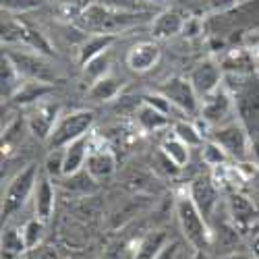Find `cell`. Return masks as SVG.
Segmentation results:
<instances>
[{"mask_svg": "<svg viewBox=\"0 0 259 259\" xmlns=\"http://www.w3.org/2000/svg\"><path fill=\"white\" fill-rule=\"evenodd\" d=\"M143 19H145L143 13H128L100 3H88L83 7L81 15L77 17V23L83 29H90L96 33H116L135 23H141Z\"/></svg>", "mask_w": 259, "mask_h": 259, "instance_id": "6da1fadb", "label": "cell"}, {"mask_svg": "<svg viewBox=\"0 0 259 259\" xmlns=\"http://www.w3.org/2000/svg\"><path fill=\"white\" fill-rule=\"evenodd\" d=\"M175 211H177L181 232L193 249L197 253H203L213 247V230L209 228V222L203 218V213L197 209V205L193 203L189 191L179 195Z\"/></svg>", "mask_w": 259, "mask_h": 259, "instance_id": "7a4b0ae2", "label": "cell"}, {"mask_svg": "<svg viewBox=\"0 0 259 259\" xmlns=\"http://www.w3.org/2000/svg\"><path fill=\"white\" fill-rule=\"evenodd\" d=\"M3 44L33 50V52H39L48 58L56 56L52 44L48 41V37L41 33V29H37L35 25L27 23L23 19H17V17L3 19Z\"/></svg>", "mask_w": 259, "mask_h": 259, "instance_id": "3957f363", "label": "cell"}, {"mask_svg": "<svg viewBox=\"0 0 259 259\" xmlns=\"http://www.w3.org/2000/svg\"><path fill=\"white\" fill-rule=\"evenodd\" d=\"M94 122H96V114L92 110H83V108L81 110H73L69 114H62L46 143L50 145V149H64L73 141L88 137L94 128Z\"/></svg>", "mask_w": 259, "mask_h": 259, "instance_id": "277c9868", "label": "cell"}, {"mask_svg": "<svg viewBox=\"0 0 259 259\" xmlns=\"http://www.w3.org/2000/svg\"><path fill=\"white\" fill-rule=\"evenodd\" d=\"M37 166L35 164H29L27 168L19 170L17 175L11 179V183L7 185V191L3 193V220H9L13 215L23 209L27 199L31 197V193H35V185H37Z\"/></svg>", "mask_w": 259, "mask_h": 259, "instance_id": "5b68a950", "label": "cell"}, {"mask_svg": "<svg viewBox=\"0 0 259 259\" xmlns=\"http://www.w3.org/2000/svg\"><path fill=\"white\" fill-rule=\"evenodd\" d=\"M158 94H162L172 106L179 108L181 112L189 114V116H195L201 112V98L197 96L193 83L187 77H170L166 79L160 88Z\"/></svg>", "mask_w": 259, "mask_h": 259, "instance_id": "8992f818", "label": "cell"}, {"mask_svg": "<svg viewBox=\"0 0 259 259\" xmlns=\"http://www.w3.org/2000/svg\"><path fill=\"white\" fill-rule=\"evenodd\" d=\"M7 54L11 56V60L15 62V67L19 69V73L25 79H33V81H44V83H54L56 81V73L50 67V62L46 60L48 56L33 52V50H7Z\"/></svg>", "mask_w": 259, "mask_h": 259, "instance_id": "52a82bcc", "label": "cell"}, {"mask_svg": "<svg viewBox=\"0 0 259 259\" xmlns=\"http://www.w3.org/2000/svg\"><path fill=\"white\" fill-rule=\"evenodd\" d=\"M211 139L218 141L230 158L234 160H247L249 154L253 152V145H251V135L247 133V128L239 122H228L218 126L215 131L211 133Z\"/></svg>", "mask_w": 259, "mask_h": 259, "instance_id": "ba28073f", "label": "cell"}, {"mask_svg": "<svg viewBox=\"0 0 259 259\" xmlns=\"http://www.w3.org/2000/svg\"><path fill=\"white\" fill-rule=\"evenodd\" d=\"M60 104L56 102H46L41 100L37 104H33V108L27 114V128L33 137H37L39 141H48L54 126L60 118Z\"/></svg>", "mask_w": 259, "mask_h": 259, "instance_id": "9c48e42d", "label": "cell"}, {"mask_svg": "<svg viewBox=\"0 0 259 259\" xmlns=\"http://www.w3.org/2000/svg\"><path fill=\"white\" fill-rule=\"evenodd\" d=\"M189 195L193 203L197 205V209L203 213V218L209 222L211 213L220 203V187L213 183L211 177H197L189 185Z\"/></svg>", "mask_w": 259, "mask_h": 259, "instance_id": "30bf717a", "label": "cell"}, {"mask_svg": "<svg viewBox=\"0 0 259 259\" xmlns=\"http://www.w3.org/2000/svg\"><path fill=\"white\" fill-rule=\"evenodd\" d=\"M222 79H224V69H222V64L215 62V60L199 62L189 75V81L193 83V88H195L199 98H205L211 92L220 90L222 88Z\"/></svg>", "mask_w": 259, "mask_h": 259, "instance_id": "8fae6325", "label": "cell"}, {"mask_svg": "<svg viewBox=\"0 0 259 259\" xmlns=\"http://www.w3.org/2000/svg\"><path fill=\"white\" fill-rule=\"evenodd\" d=\"M85 170H88V175H92L96 181L110 177L112 172L116 170V156H114V152L108 145H104V143H100L98 139L92 137L88 162H85Z\"/></svg>", "mask_w": 259, "mask_h": 259, "instance_id": "7c38bea8", "label": "cell"}, {"mask_svg": "<svg viewBox=\"0 0 259 259\" xmlns=\"http://www.w3.org/2000/svg\"><path fill=\"white\" fill-rule=\"evenodd\" d=\"M162 58V50L156 41H139L126 52V67L133 73H149Z\"/></svg>", "mask_w": 259, "mask_h": 259, "instance_id": "4fadbf2b", "label": "cell"}, {"mask_svg": "<svg viewBox=\"0 0 259 259\" xmlns=\"http://www.w3.org/2000/svg\"><path fill=\"white\" fill-rule=\"evenodd\" d=\"M232 100L234 98L226 88H220V90L211 92L209 96L201 98V112H199L201 118L205 122H211V124L224 120L232 112V106H234Z\"/></svg>", "mask_w": 259, "mask_h": 259, "instance_id": "5bb4252c", "label": "cell"}, {"mask_svg": "<svg viewBox=\"0 0 259 259\" xmlns=\"http://www.w3.org/2000/svg\"><path fill=\"white\" fill-rule=\"evenodd\" d=\"M228 213L236 230H247L251 224L257 222V209L253 201L239 191H232L228 195Z\"/></svg>", "mask_w": 259, "mask_h": 259, "instance_id": "9a60e30c", "label": "cell"}, {"mask_svg": "<svg viewBox=\"0 0 259 259\" xmlns=\"http://www.w3.org/2000/svg\"><path fill=\"white\" fill-rule=\"evenodd\" d=\"M187 19L181 11L177 9H166L162 13H158L152 21V35L156 39H170L175 37L177 33H181L185 29V23Z\"/></svg>", "mask_w": 259, "mask_h": 259, "instance_id": "2e32d148", "label": "cell"}, {"mask_svg": "<svg viewBox=\"0 0 259 259\" xmlns=\"http://www.w3.org/2000/svg\"><path fill=\"white\" fill-rule=\"evenodd\" d=\"M54 203H56V191L52 185V177H39L37 185H35V193H33V209H35V218H39L41 222H48L52 218L54 211Z\"/></svg>", "mask_w": 259, "mask_h": 259, "instance_id": "e0dca14e", "label": "cell"}, {"mask_svg": "<svg viewBox=\"0 0 259 259\" xmlns=\"http://www.w3.org/2000/svg\"><path fill=\"white\" fill-rule=\"evenodd\" d=\"M90 143L92 137H81L77 141H73L71 145L64 147V170L62 177H73L77 172H81L88 162V154H90Z\"/></svg>", "mask_w": 259, "mask_h": 259, "instance_id": "ac0fdd59", "label": "cell"}, {"mask_svg": "<svg viewBox=\"0 0 259 259\" xmlns=\"http://www.w3.org/2000/svg\"><path fill=\"white\" fill-rule=\"evenodd\" d=\"M135 120L143 133H158L170 124V116L166 112H162L160 108L147 104V102L139 104L137 112H135Z\"/></svg>", "mask_w": 259, "mask_h": 259, "instance_id": "d6986e66", "label": "cell"}, {"mask_svg": "<svg viewBox=\"0 0 259 259\" xmlns=\"http://www.w3.org/2000/svg\"><path fill=\"white\" fill-rule=\"evenodd\" d=\"M114 41H116V33H96L88 37L83 41V46L79 48V64L85 67V64H90L98 56L106 54Z\"/></svg>", "mask_w": 259, "mask_h": 259, "instance_id": "ffe728a7", "label": "cell"}, {"mask_svg": "<svg viewBox=\"0 0 259 259\" xmlns=\"http://www.w3.org/2000/svg\"><path fill=\"white\" fill-rule=\"evenodd\" d=\"M21 85H23V75L19 73L11 56L5 52L3 60H0V92H3V100H13Z\"/></svg>", "mask_w": 259, "mask_h": 259, "instance_id": "44dd1931", "label": "cell"}, {"mask_svg": "<svg viewBox=\"0 0 259 259\" xmlns=\"http://www.w3.org/2000/svg\"><path fill=\"white\" fill-rule=\"evenodd\" d=\"M222 69L224 71H230V73H236V75H251L255 71V60H253V54L251 50L247 48H234V50H228L222 58Z\"/></svg>", "mask_w": 259, "mask_h": 259, "instance_id": "7402d4cb", "label": "cell"}, {"mask_svg": "<svg viewBox=\"0 0 259 259\" xmlns=\"http://www.w3.org/2000/svg\"><path fill=\"white\" fill-rule=\"evenodd\" d=\"M50 92H52V83L25 79V81H23V85L19 88V92L13 96V102H15V104H21V106L37 104V102L44 100Z\"/></svg>", "mask_w": 259, "mask_h": 259, "instance_id": "603a6c76", "label": "cell"}, {"mask_svg": "<svg viewBox=\"0 0 259 259\" xmlns=\"http://www.w3.org/2000/svg\"><path fill=\"white\" fill-rule=\"evenodd\" d=\"M120 90H122V81L118 77L108 73V75H104V77H100L98 81L92 83V88H90V100L100 102V104L102 102H110V100L118 98Z\"/></svg>", "mask_w": 259, "mask_h": 259, "instance_id": "cb8c5ba5", "label": "cell"}, {"mask_svg": "<svg viewBox=\"0 0 259 259\" xmlns=\"http://www.w3.org/2000/svg\"><path fill=\"white\" fill-rule=\"evenodd\" d=\"M166 243H168L166 232H149L145 239L137 243V249L131 259H156Z\"/></svg>", "mask_w": 259, "mask_h": 259, "instance_id": "d4e9b609", "label": "cell"}, {"mask_svg": "<svg viewBox=\"0 0 259 259\" xmlns=\"http://www.w3.org/2000/svg\"><path fill=\"white\" fill-rule=\"evenodd\" d=\"M160 149L164 152V156L170 158V162H175L181 170H183V168L189 164V160H191V147H189L185 141H181L177 135L166 137V139L162 141Z\"/></svg>", "mask_w": 259, "mask_h": 259, "instance_id": "484cf974", "label": "cell"}, {"mask_svg": "<svg viewBox=\"0 0 259 259\" xmlns=\"http://www.w3.org/2000/svg\"><path fill=\"white\" fill-rule=\"evenodd\" d=\"M0 245H3V259H17L27 251L23 232L11 226L3 228V241H0Z\"/></svg>", "mask_w": 259, "mask_h": 259, "instance_id": "4316f807", "label": "cell"}, {"mask_svg": "<svg viewBox=\"0 0 259 259\" xmlns=\"http://www.w3.org/2000/svg\"><path fill=\"white\" fill-rule=\"evenodd\" d=\"M175 135L185 141L189 147H201L205 143V135L203 131L197 126V124H193V122H187V120H177L175 122Z\"/></svg>", "mask_w": 259, "mask_h": 259, "instance_id": "83f0119b", "label": "cell"}, {"mask_svg": "<svg viewBox=\"0 0 259 259\" xmlns=\"http://www.w3.org/2000/svg\"><path fill=\"white\" fill-rule=\"evenodd\" d=\"M201 158H203V162L207 166L218 168V166H226V162H228L230 156H228V152H226V149L218 141L209 139V141H205L201 145Z\"/></svg>", "mask_w": 259, "mask_h": 259, "instance_id": "f1b7e54d", "label": "cell"}, {"mask_svg": "<svg viewBox=\"0 0 259 259\" xmlns=\"http://www.w3.org/2000/svg\"><path fill=\"white\" fill-rule=\"evenodd\" d=\"M44 224H46V222H41L39 218H31V220H27V222L23 224V228H21L27 251L35 249V247L41 243V239H44V230H46Z\"/></svg>", "mask_w": 259, "mask_h": 259, "instance_id": "f546056e", "label": "cell"}, {"mask_svg": "<svg viewBox=\"0 0 259 259\" xmlns=\"http://www.w3.org/2000/svg\"><path fill=\"white\" fill-rule=\"evenodd\" d=\"M41 5L44 0H3V11H7L9 15H23L37 11Z\"/></svg>", "mask_w": 259, "mask_h": 259, "instance_id": "4dcf8cb0", "label": "cell"}, {"mask_svg": "<svg viewBox=\"0 0 259 259\" xmlns=\"http://www.w3.org/2000/svg\"><path fill=\"white\" fill-rule=\"evenodd\" d=\"M62 170H64V149H52L46 158V172L48 177L56 179L62 177Z\"/></svg>", "mask_w": 259, "mask_h": 259, "instance_id": "1f68e13d", "label": "cell"}, {"mask_svg": "<svg viewBox=\"0 0 259 259\" xmlns=\"http://www.w3.org/2000/svg\"><path fill=\"white\" fill-rule=\"evenodd\" d=\"M108 64H110V60H108V54H102L96 60H92L90 64H85L83 69H85V75L92 77L94 81H98L100 77L108 75Z\"/></svg>", "mask_w": 259, "mask_h": 259, "instance_id": "d6a6232c", "label": "cell"}, {"mask_svg": "<svg viewBox=\"0 0 259 259\" xmlns=\"http://www.w3.org/2000/svg\"><path fill=\"white\" fill-rule=\"evenodd\" d=\"M25 259H58V255L52 247H41V249H31Z\"/></svg>", "mask_w": 259, "mask_h": 259, "instance_id": "836d02e7", "label": "cell"}, {"mask_svg": "<svg viewBox=\"0 0 259 259\" xmlns=\"http://www.w3.org/2000/svg\"><path fill=\"white\" fill-rule=\"evenodd\" d=\"M177 257H179V243H166L156 259H177Z\"/></svg>", "mask_w": 259, "mask_h": 259, "instance_id": "e575fe53", "label": "cell"}, {"mask_svg": "<svg viewBox=\"0 0 259 259\" xmlns=\"http://www.w3.org/2000/svg\"><path fill=\"white\" fill-rule=\"evenodd\" d=\"M183 31H185V35H189V37H195L197 33H201V21H199V19H187Z\"/></svg>", "mask_w": 259, "mask_h": 259, "instance_id": "d590c367", "label": "cell"}, {"mask_svg": "<svg viewBox=\"0 0 259 259\" xmlns=\"http://www.w3.org/2000/svg\"><path fill=\"white\" fill-rule=\"evenodd\" d=\"M100 259H122V249L118 251V249H112V251H108L104 257H100Z\"/></svg>", "mask_w": 259, "mask_h": 259, "instance_id": "8d00e7d4", "label": "cell"}, {"mask_svg": "<svg viewBox=\"0 0 259 259\" xmlns=\"http://www.w3.org/2000/svg\"><path fill=\"white\" fill-rule=\"evenodd\" d=\"M222 259H249L245 253H239V251H232V253H228V255H224Z\"/></svg>", "mask_w": 259, "mask_h": 259, "instance_id": "74e56055", "label": "cell"}, {"mask_svg": "<svg viewBox=\"0 0 259 259\" xmlns=\"http://www.w3.org/2000/svg\"><path fill=\"white\" fill-rule=\"evenodd\" d=\"M253 253H255V259H259V236L253 241Z\"/></svg>", "mask_w": 259, "mask_h": 259, "instance_id": "f35d334b", "label": "cell"}, {"mask_svg": "<svg viewBox=\"0 0 259 259\" xmlns=\"http://www.w3.org/2000/svg\"><path fill=\"white\" fill-rule=\"evenodd\" d=\"M147 3H166V0H147Z\"/></svg>", "mask_w": 259, "mask_h": 259, "instance_id": "ab89813d", "label": "cell"}]
</instances>
